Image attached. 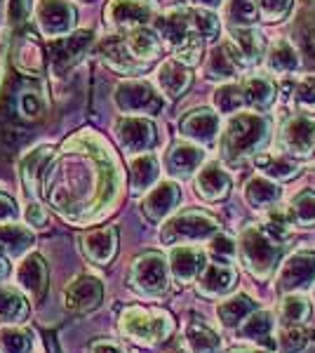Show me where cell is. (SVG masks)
Wrapping results in <instances>:
<instances>
[{"label": "cell", "instance_id": "cell-41", "mask_svg": "<svg viewBox=\"0 0 315 353\" xmlns=\"http://www.w3.org/2000/svg\"><path fill=\"white\" fill-rule=\"evenodd\" d=\"M212 104L219 116H236V111L245 104V94H243V85L236 83H226L212 97Z\"/></svg>", "mask_w": 315, "mask_h": 353}, {"label": "cell", "instance_id": "cell-49", "mask_svg": "<svg viewBox=\"0 0 315 353\" xmlns=\"http://www.w3.org/2000/svg\"><path fill=\"white\" fill-rule=\"evenodd\" d=\"M231 14H233L236 26H252V24H254V19H256L254 0H233Z\"/></svg>", "mask_w": 315, "mask_h": 353}, {"label": "cell", "instance_id": "cell-2", "mask_svg": "<svg viewBox=\"0 0 315 353\" xmlns=\"http://www.w3.org/2000/svg\"><path fill=\"white\" fill-rule=\"evenodd\" d=\"M271 141V121L263 113H236L221 132V156L226 163L238 165L256 158Z\"/></svg>", "mask_w": 315, "mask_h": 353}, {"label": "cell", "instance_id": "cell-56", "mask_svg": "<svg viewBox=\"0 0 315 353\" xmlns=\"http://www.w3.org/2000/svg\"><path fill=\"white\" fill-rule=\"evenodd\" d=\"M226 353H268V351H263V349H252V346H245V349H231V351H226Z\"/></svg>", "mask_w": 315, "mask_h": 353}, {"label": "cell", "instance_id": "cell-40", "mask_svg": "<svg viewBox=\"0 0 315 353\" xmlns=\"http://www.w3.org/2000/svg\"><path fill=\"white\" fill-rule=\"evenodd\" d=\"M33 332L26 327L5 325L0 330V353H31Z\"/></svg>", "mask_w": 315, "mask_h": 353}, {"label": "cell", "instance_id": "cell-19", "mask_svg": "<svg viewBox=\"0 0 315 353\" xmlns=\"http://www.w3.org/2000/svg\"><path fill=\"white\" fill-rule=\"evenodd\" d=\"M48 264L40 254H26L17 266V285L31 301H40L48 294Z\"/></svg>", "mask_w": 315, "mask_h": 353}, {"label": "cell", "instance_id": "cell-37", "mask_svg": "<svg viewBox=\"0 0 315 353\" xmlns=\"http://www.w3.org/2000/svg\"><path fill=\"white\" fill-rule=\"evenodd\" d=\"M184 339H186V346L191 353H219V349H221L219 334L200 321L188 323Z\"/></svg>", "mask_w": 315, "mask_h": 353}, {"label": "cell", "instance_id": "cell-43", "mask_svg": "<svg viewBox=\"0 0 315 353\" xmlns=\"http://www.w3.org/2000/svg\"><path fill=\"white\" fill-rule=\"evenodd\" d=\"M207 252L214 257V261H223V264H233L238 257V245L233 238H228L226 233H216V236L210 238Z\"/></svg>", "mask_w": 315, "mask_h": 353}, {"label": "cell", "instance_id": "cell-20", "mask_svg": "<svg viewBox=\"0 0 315 353\" xmlns=\"http://www.w3.org/2000/svg\"><path fill=\"white\" fill-rule=\"evenodd\" d=\"M243 68H247V61L243 59L240 50L236 48V43L228 38L221 45H216L210 52L207 66H205V73L212 81H231L233 76H238Z\"/></svg>", "mask_w": 315, "mask_h": 353}, {"label": "cell", "instance_id": "cell-5", "mask_svg": "<svg viewBox=\"0 0 315 353\" xmlns=\"http://www.w3.org/2000/svg\"><path fill=\"white\" fill-rule=\"evenodd\" d=\"M170 261L160 252L139 254L130 266V288L146 299H163L170 292Z\"/></svg>", "mask_w": 315, "mask_h": 353}, {"label": "cell", "instance_id": "cell-16", "mask_svg": "<svg viewBox=\"0 0 315 353\" xmlns=\"http://www.w3.org/2000/svg\"><path fill=\"white\" fill-rule=\"evenodd\" d=\"M221 130V121L219 113L210 111V109H196L188 111L179 123V132L184 139L193 141L198 146H210L216 141Z\"/></svg>", "mask_w": 315, "mask_h": 353}, {"label": "cell", "instance_id": "cell-6", "mask_svg": "<svg viewBox=\"0 0 315 353\" xmlns=\"http://www.w3.org/2000/svg\"><path fill=\"white\" fill-rule=\"evenodd\" d=\"M221 231V224L203 210H184L176 217H172L160 231V243L163 245H188L198 241H210L212 236Z\"/></svg>", "mask_w": 315, "mask_h": 353}, {"label": "cell", "instance_id": "cell-54", "mask_svg": "<svg viewBox=\"0 0 315 353\" xmlns=\"http://www.w3.org/2000/svg\"><path fill=\"white\" fill-rule=\"evenodd\" d=\"M158 353H191V351H188V346H186V339L184 341L172 339V341H165L163 349H160Z\"/></svg>", "mask_w": 315, "mask_h": 353}, {"label": "cell", "instance_id": "cell-52", "mask_svg": "<svg viewBox=\"0 0 315 353\" xmlns=\"http://www.w3.org/2000/svg\"><path fill=\"white\" fill-rule=\"evenodd\" d=\"M88 353H128L120 341H113V339H94L92 344H90Z\"/></svg>", "mask_w": 315, "mask_h": 353}, {"label": "cell", "instance_id": "cell-57", "mask_svg": "<svg viewBox=\"0 0 315 353\" xmlns=\"http://www.w3.org/2000/svg\"><path fill=\"white\" fill-rule=\"evenodd\" d=\"M196 3H200V8H216V5L221 3V0H196Z\"/></svg>", "mask_w": 315, "mask_h": 353}, {"label": "cell", "instance_id": "cell-36", "mask_svg": "<svg viewBox=\"0 0 315 353\" xmlns=\"http://www.w3.org/2000/svg\"><path fill=\"white\" fill-rule=\"evenodd\" d=\"M311 316V301L303 297L301 292H292L285 294L280 301L278 318H280V327H296L303 325Z\"/></svg>", "mask_w": 315, "mask_h": 353}, {"label": "cell", "instance_id": "cell-17", "mask_svg": "<svg viewBox=\"0 0 315 353\" xmlns=\"http://www.w3.org/2000/svg\"><path fill=\"white\" fill-rule=\"evenodd\" d=\"M236 285H238V271L233 269V264H223V261L207 264L196 281L198 294L205 299L226 297V294H231L236 290Z\"/></svg>", "mask_w": 315, "mask_h": 353}, {"label": "cell", "instance_id": "cell-22", "mask_svg": "<svg viewBox=\"0 0 315 353\" xmlns=\"http://www.w3.org/2000/svg\"><path fill=\"white\" fill-rule=\"evenodd\" d=\"M191 68L181 61H176L174 57L167 61H163L156 73V83H158V90L163 92L167 99H179L181 94L191 88Z\"/></svg>", "mask_w": 315, "mask_h": 353}, {"label": "cell", "instance_id": "cell-25", "mask_svg": "<svg viewBox=\"0 0 315 353\" xmlns=\"http://www.w3.org/2000/svg\"><path fill=\"white\" fill-rule=\"evenodd\" d=\"M245 203L250 205L252 210H271L276 208L283 198V189L278 186L276 179L271 176H252V179L245 184Z\"/></svg>", "mask_w": 315, "mask_h": 353}, {"label": "cell", "instance_id": "cell-45", "mask_svg": "<svg viewBox=\"0 0 315 353\" xmlns=\"http://www.w3.org/2000/svg\"><path fill=\"white\" fill-rule=\"evenodd\" d=\"M193 21H196L198 33L205 38V41H216L221 31L219 17L212 12L210 8H193Z\"/></svg>", "mask_w": 315, "mask_h": 353}, {"label": "cell", "instance_id": "cell-55", "mask_svg": "<svg viewBox=\"0 0 315 353\" xmlns=\"http://www.w3.org/2000/svg\"><path fill=\"white\" fill-rule=\"evenodd\" d=\"M45 344H48V351H50V353H61V351H59V346H57L54 332H45Z\"/></svg>", "mask_w": 315, "mask_h": 353}, {"label": "cell", "instance_id": "cell-10", "mask_svg": "<svg viewBox=\"0 0 315 353\" xmlns=\"http://www.w3.org/2000/svg\"><path fill=\"white\" fill-rule=\"evenodd\" d=\"M280 149L289 158H308L315 151V116L294 113L280 128Z\"/></svg>", "mask_w": 315, "mask_h": 353}, {"label": "cell", "instance_id": "cell-4", "mask_svg": "<svg viewBox=\"0 0 315 353\" xmlns=\"http://www.w3.org/2000/svg\"><path fill=\"white\" fill-rule=\"evenodd\" d=\"M118 330L125 339L139 346H160L174 332V318L163 309L128 306L118 318Z\"/></svg>", "mask_w": 315, "mask_h": 353}, {"label": "cell", "instance_id": "cell-24", "mask_svg": "<svg viewBox=\"0 0 315 353\" xmlns=\"http://www.w3.org/2000/svg\"><path fill=\"white\" fill-rule=\"evenodd\" d=\"M52 158H54V151L50 149V146H40V149H33L24 161H21V181H24V191L31 198L40 196V184H43L45 170H48Z\"/></svg>", "mask_w": 315, "mask_h": 353}, {"label": "cell", "instance_id": "cell-42", "mask_svg": "<svg viewBox=\"0 0 315 353\" xmlns=\"http://www.w3.org/2000/svg\"><path fill=\"white\" fill-rule=\"evenodd\" d=\"M289 214L296 226H313L315 224V191H299L289 203Z\"/></svg>", "mask_w": 315, "mask_h": 353}, {"label": "cell", "instance_id": "cell-12", "mask_svg": "<svg viewBox=\"0 0 315 353\" xmlns=\"http://www.w3.org/2000/svg\"><path fill=\"white\" fill-rule=\"evenodd\" d=\"M116 137L125 153H148L158 144V128L148 116H123L116 123Z\"/></svg>", "mask_w": 315, "mask_h": 353}, {"label": "cell", "instance_id": "cell-18", "mask_svg": "<svg viewBox=\"0 0 315 353\" xmlns=\"http://www.w3.org/2000/svg\"><path fill=\"white\" fill-rule=\"evenodd\" d=\"M181 201V189L176 181H158L151 191H146L144 201H141V212L148 221L158 224L165 217L174 212V208Z\"/></svg>", "mask_w": 315, "mask_h": 353}, {"label": "cell", "instance_id": "cell-47", "mask_svg": "<svg viewBox=\"0 0 315 353\" xmlns=\"http://www.w3.org/2000/svg\"><path fill=\"white\" fill-rule=\"evenodd\" d=\"M254 8L263 21H283L292 10V0H254Z\"/></svg>", "mask_w": 315, "mask_h": 353}, {"label": "cell", "instance_id": "cell-44", "mask_svg": "<svg viewBox=\"0 0 315 353\" xmlns=\"http://www.w3.org/2000/svg\"><path fill=\"white\" fill-rule=\"evenodd\" d=\"M306 344H308V332L306 330H301V325L280 327V334L276 339L278 353H299Z\"/></svg>", "mask_w": 315, "mask_h": 353}, {"label": "cell", "instance_id": "cell-35", "mask_svg": "<svg viewBox=\"0 0 315 353\" xmlns=\"http://www.w3.org/2000/svg\"><path fill=\"white\" fill-rule=\"evenodd\" d=\"M28 316L26 294L14 288H0V323L3 325H19Z\"/></svg>", "mask_w": 315, "mask_h": 353}, {"label": "cell", "instance_id": "cell-48", "mask_svg": "<svg viewBox=\"0 0 315 353\" xmlns=\"http://www.w3.org/2000/svg\"><path fill=\"white\" fill-rule=\"evenodd\" d=\"M294 101L301 111H315V76H306L296 83Z\"/></svg>", "mask_w": 315, "mask_h": 353}, {"label": "cell", "instance_id": "cell-1", "mask_svg": "<svg viewBox=\"0 0 315 353\" xmlns=\"http://www.w3.org/2000/svg\"><path fill=\"white\" fill-rule=\"evenodd\" d=\"M52 161L45 170L40 196L66 221L88 226L116 208L123 174L104 139L90 132L78 134L61 146L59 161Z\"/></svg>", "mask_w": 315, "mask_h": 353}, {"label": "cell", "instance_id": "cell-32", "mask_svg": "<svg viewBox=\"0 0 315 353\" xmlns=\"http://www.w3.org/2000/svg\"><path fill=\"white\" fill-rule=\"evenodd\" d=\"M263 59H266V68L271 76H292L299 68V54L287 38L273 43Z\"/></svg>", "mask_w": 315, "mask_h": 353}, {"label": "cell", "instance_id": "cell-34", "mask_svg": "<svg viewBox=\"0 0 315 353\" xmlns=\"http://www.w3.org/2000/svg\"><path fill=\"white\" fill-rule=\"evenodd\" d=\"M231 41L236 43V48L240 50L243 59L247 61V66L259 64L263 59V52H266V43H263V36L256 31L254 26H231Z\"/></svg>", "mask_w": 315, "mask_h": 353}, {"label": "cell", "instance_id": "cell-9", "mask_svg": "<svg viewBox=\"0 0 315 353\" xmlns=\"http://www.w3.org/2000/svg\"><path fill=\"white\" fill-rule=\"evenodd\" d=\"M315 285V252L301 250L294 252L287 261L280 264L276 278V292L292 294V292H306Z\"/></svg>", "mask_w": 315, "mask_h": 353}, {"label": "cell", "instance_id": "cell-8", "mask_svg": "<svg viewBox=\"0 0 315 353\" xmlns=\"http://www.w3.org/2000/svg\"><path fill=\"white\" fill-rule=\"evenodd\" d=\"M104 281L92 273H80L61 292V306L73 316H88L104 301Z\"/></svg>", "mask_w": 315, "mask_h": 353}, {"label": "cell", "instance_id": "cell-14", "mask_svg": "<svg viewBox=\"0 0 315 353\" xmlns=\"http://www.w3.org/2000/svg\"><path fill=\"white\" fill-rule=\"evenodd\" d=\"M80 252L96 266H108L118 252V229L116 226H99L90 229L78 238Z\"/></svg>", "mask_w": 315, "mask_h": 353}, {"label": "cell", "instance_id": "cell-3", "mask_svg": "<svg viewBox=\"0 0 315 353\" xmlns=\"http://www.w3.org/2000/svg\"><path fill=\"white\" fill-rule=\"evenodd\" d=\"M238 254L256 281H268L276 273V269L283 264L285 254V241L273 236L266 226H245L238 241Z\"/></svg>", "mask_w": 315, "mask_h": 353}, {"label": "cell", "instance_id": "cell-33", "mask_svg": "<svg viewBox=\"0 0 315 353\" xmlns=\"http://www.w3.org/2000/svg\"><path fill=\"white\" fill-rule=\"evenodd\" d=\"M245 104H250L256 111H266L278 99V85L268 76H250L243 83Z\"/></svg>", "mask_w": 315, "mask_h": 353}, {"label": "cell", "instance_id": "cell-26", "mask_svg": "<svg viewBox=\"0 0 315 353\" xmlns=\"http://www.w3.org/2000/svg\"><path fill=\"white\" fill-rule=\"evenodd\" d=\"M160 163L153 153H139L130 161V189L132 193H146L158 184Z\"/></svg>", "mask_w": 315, "mask_h": 353}, {"label": "cell", "instance_id": "cell-31", "mask_svg": "<svg viewBox=\"0 0 315 353\" xmlns=\"http://www.w3.org/2000/svg\"><path fill=\"white\" fill-rule=\"evenodd\" d=\"M259 306H256V301L247 297V294H233V297L223 299L216 304V318H219V323L223 327L228 330H238L243 325V321L250 316V313H254Z\"/></svg>", "mask_w": 315, "mask_h": 353}, {"label": "cell", "instance_id": "cell-53", "mask_svg": "<svg viewBox=\"0 0 315 353\" xmlns=\"http://www.w3.org/2000/svg\"><path fill=\"white\" fill-rule=\"evenodd\" d=\"M17 205L10 196L0 193V224H8V221H14L17 219Z\"/></svg>", "mask_w": 315, "mask_h": 353}, {"label": "cell", "instance_id": "cell-15", "mask_svg": "<svg viewBox=\"0 0 315 353\" xmlns=\"http://www.w3.org/2000/svg\"><path fill=\"white\" fill-rule=\"evenodd\" d=\"M170 271L179 285H191L207 266V252L196 245H174L170 250Z\"/></svg>", "mask_w": 315, "mask_h": 353}, {"label": "cell", "instance_id": "cell-21", "mask_svg": "<svg viewBox=\"0 0 315 353\" xmlns=\"http://www.w3.org/2000/svg\"><path fill=\"white\" fill-rule=\"evenodd\" d=\"M196 193L207 203L223 201L231 193V174L219 163H207L196 174Z\"/></svg>", "mask_w": 315, "mask_h": 353}, {"label": "cell", "instance_id": "cell-7", "mask_svg": "<svg viewBox=\"0 0 315 353\" xmlns=\"http://www.w3.org/2000/svg\"><path fill=\"white\" fill-rule=\"evenodd\" d=\"M118 111L125 116H156L163 111V97L148 81L141 78H130V81L118 83L116 94H113Z\"/></svg>", "mask_w": 315, "mask_h": 353}, {"label": "cell", "instance_id": "cell-46", "mask_svg": "<svg viewBox=\"0 0 315 353\" xmlns=\"http://www.w3.org/2000/svg\"><path fill=\"white\" fill-rule=\"evenodd\" d=\"M17 109H19L24 121H38L45 111V99L38 90H24L17 99Z\"/></svg>", "mask_w": 315, "mask_h": 353}, {"label": "cell", "instance_id": "cell-59", "mask_svg": "<svg viewBox=\"0 0 315 353\" xmlns=\"http://www.w3.org/2000/svg\"><path fill=\"white\" fill-rule=\"evenodd\" d=\"M313 297H315V292H313Z\"/></svg>", "mask_w": 315, "mask_h": 353}, {"label": "cell", "instance_id": "cell-50", "mask_svg": "<svg viewBox=\"0 0 315 353\" xmlns=\"http://www.w3.org/2000/svg\"><path fill=\"white\" fill-rule=\"evenodd\" d=\"M301 33L306 38V43L315 48V0H308L306 8H303L301 17Z\"/></svg>", "mask_w": 315, "mask_h": 353}, {"label": "cell", "instance_id": "cell-51", "mask_svg": "<svg viewBox=\"0 0 315 353\" xmlns=\"http://www.w3.org/2000/svg\"><path fill=\"white\" fill-rule=\"evenodd\" d=\"M24 219L28 226H33V229H45V226H48V212H45V208L38 201L26 205Z\"/></svg>", "mask_w": 315, "mask_h": 353}, {"label": "cell", "instance_id": "cell-13", "mask_svg": "<svg viewBox=\"0 0 315 353\" xmlns=\"http://www.w3.org/2000/svg\"><path fill=\"white\" fill-rule=\"evenodd\" d=\"M158 19V3L156 0H111L106 5V21L116 28L148 26Z\"/></svg>", "mask_w": 315, "mask_h": 353}, {"label": "cell", "instance_id": "cell-58", "mask_svg": "<svg viewBox=\"0 0 315 353\" xmlns=\"http://www.w3.org/2000/svg\"><path fill=\"white\" fill-rule=\"evenodd\" d=\"M8 269H10V266L5 264V257H0V278L8 276Z\"/></svg>", "mask_w": 315, "mask_h": 353}, {"label": "cell", "instance_id": "cell-30", "mask_svg": "<svg viewBox=\"0 0 315 353\" xmlns=\"http://www.w3.org/2000/svg\"><path fill=\"white\" fill-rule=\"evenodd\" d=\"M101 59L106 61L108 68H113L116 73H123V76H134V73H141L146 68V64H141L130 52L125 41H106L101 45Z\"/></svg>", "mask_w": 315, "mask_h": 353}, {"label": "cell", "instance_id": "cell-23", "mask_svg": "<svg viewBox=\"0 0 315 353\" xmlns=\"http://www.w3.org/2000/svg\"><path fill=\"white\" fill-rule=\"evenodd\" d=\"M205 161V151L198 144H174L167 151L165 165H167V172L174 179H188V176L196 174V170L200 168V163Z\"/></svg>", "mask_w": 315, "mask_h": 353}, {"label": "cell", "instance_id": "cell-28", "mask_svg": "<svg viewBox=\"0 0 315 353\" xmlns=\"http://www.w3.org/2000/svg\"><path fill=\"white\" fill-rule=\"evenodd\" d=\"M273 330H276V316L266 309H256L238 327V337L245 341H254V344H268L276 349V344L268 341L273 337Z\"/></svg>", "mask_w": 315, "mask_h": 353}, {"label": "cell", "instance_id": "cell-39", "mask_svg": "<svg viewBox=\"0 0 315 353\" xmlns=\"http://www.w3.org/2000/svg\"><path fill=\"white\" fill-rule=\"evenodd\" d=\"M254 161H256V165L263 168V174L271 176V179H276V181H287L292 176L299 174V170H301L299 165L294 163V158H289V156L273 158V156H266V153H263V156L259 153Z\"/></svg>", "mask_w": 315, "mask_h": 353}, {"label": "cell", "instance_id": "cell-29", "mask_svg": "<svg viewBox=\"0 0 315 353\" xmlns=\"http://www.w3.org/2000/svg\"><path fill=\"white\" fill-rule=\"evenodd\" d=\"M128 43L130 52L141 61V64H148V61L158 59L160 50H163V41H160V33L158 28H151V26H136L132 28L125 38Z\"/></svg>", "mask_w": 315, "mask_h": 353}, {"label": "cell", "instance_id": "cell-27", "mask_svg": "<svg viewBox=\"0 0 315 353\" xmlns=\"http://www.w3.org/2000/svg\"><path fill=\"white\" fill-rule=\"evenodd\" d=\"M36 238L33 233L21 224L8 221V224H0V257L5 259H17L24 257L28 250L33 248Z\"/></svg>", "mask_w": 315, "mask_h": 353}, {"label": "cell", "instance_id": "cell-38", "mask_svg": "<svg viewBox=\"0 0 315 353\" xmlns=\"http://www.w3.org/2000/svg\"><path fill=\"white\" fill-rule=\"evenodd\" d=\"M14 66L26 76H40L45 68V54L33 38H24L14 50Z\"/></svg>", "mask_w": 315, "mask_h": 353}, {"label": "cell", "instance_id": "cell-11", "mask_svg": "<svg viewBox=\"0 0 315 353\" xmlns=\"http://www.w3.org/2000/svg\"><path fill=\"white\" fill-rule=\"evenodd\" d=\"M76 8L68 0H40L36 8V21L45 38L59 41L76 26Z\"/></svg>", "mask_w": 315, "mask_h": 353}]
</instances>
